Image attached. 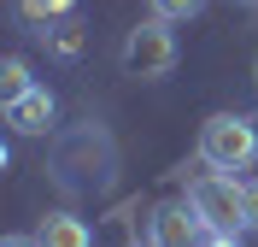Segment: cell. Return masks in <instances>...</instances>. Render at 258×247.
<instances>
[{
    "instance_id": "6",
    "label": "cell",
    "mask_w": 258,
    "mask_h": 247,
    "mask_svg": "<svg viewBox=\"0 0 258 247\" xmlns=\"http://www.w3.org/2000/svg\"><path fill=\"white\" fill-rule=\"evenodd\" d=\"M6 130L12 135H47L53 130V94L35 82L30 94H18V100H6Z\"/></svg>"
},
{
    "instance_id": "7",
    "label": "cell",
    "mask_w": 258,
    "mask_h": 247,
    "mask_svg": "<svg viewBox=\"0 0 258 247\" xmlns=\"http://www.w3.org/2000/svg\"><path fill=\"white\" fill-rule=\"evenodd\" d=\"M35 241L41 247H94V230H88L77 212H47L35 224Z\"/></svg>"
},
{
    "instance_id": "10",
    "label": "cell",
    "mask_w": 258,
    "mask_h": 247,
    "mask_svg": "<svg viewBox=\"0 0 258 247\" xmlns=\"http://www.w3.org/2000/svg\"><path fill=\"white\" fill-rule=\"evenodd\" d=\"M35 82H30V59H6V65H0V100H18V94H30Z\"/></svg>"
},
{
    "instance_id": "11",
    "label": "cell",
    "mask_w": 258,
    "mask_h": 247,
    "mask_svg": "<svg viewBox=\"0 0 258 247\" xmlns=\"http://www.w3.org/2000/svg\"><path fill=\"white\" fill-rule=\"evenodd\" d=\"M147 6H153V18H170L176 24V18H194L206 0H147Z\"/></svg>"
},
{
    "instance_id": "4",
    "label": "cell",
    "mask_w": 258,
    "mask_h": 247,
    "mask_svg": "<svg viewBox=\"0 0 258 247\" xmlns=\"http://www.w3.org/2000/svg\"><path fill=\"white\" fill-rule=\"evenodd\" d=\"M123 71L129 77H141V82H153V77H164V71L176 65V30H170V18H141L135 30L123 35Z\"/></svg>"
},
{
    "instance_id": "13",
    "label": "cell",
    "mask_w": 258,
    "mask_h": 247,
    "mask_svg": "<svg viewBox=\"0 0 258 247\" xmlns=\"http://www.w3.org/2000/svg\"><path fill=\"white\" fill-rule=\"evenodd\" d=\"M206 247H241V241H235V235H223V230H211V235H206Z\"/></svg>"
},
{
    "instance_id": "16",
    "label": "cell",
    "mask_w": 258,
    "mask_h": 247,
    "mask_svg": "<svg viewBox=\"0 0 258 247\" xmlns=\"http://www.w3.org/2000/svg\"><path fill=\"white\" fill-rule=\"evenodd\" d=\"M129 247H141V241H129Z\"/></svg>"
},
{
    "instance_id": "3",
    "label": "cell",
    "mask_w": 258,
    "mask_h": 247,
    "mask_svg": "<svg viewBox=\"0 0 258 247\" xmlns=\"http://www.w3.org/2000/svg\"><path fill=\"white\" fill-rule=\"evenodd\" d=\"M200 159L211 171H252L258 165V130L241 112H211L200 124Z\"/></svg>"
},
{
    "instance_id": "8",
    "label": "cell",
    "mask_w": 258,
    "mask_h": 247,
    "mask_svg": "<svg viewBox=\"0 0 258 247\" xmlns=\"http://www.w3.org/2000/svg\"><path fill=\"white\" fill-rule=\"evenodd\" d=\"M41 41H47L59 59H77V53H82V24H77V18H59V24L41 30Z\"/></svg>"
},
{
    "instance_id": "12",
    "label": "cell",
    "mask_w": 258,
    "mask_h": 247,
    "mask_svg": "<svg viewBox=\"0 0 258 247\" xmlns=\"http://www.w3.org/2000/svg\"><path fill=\"white\" fill-rule=\"evenodd\" d=\"M246 230H258V182H246Z\"/></svg>"
},
{
    "instance_id": "2",
    "label": "cell",
    "mask_w": 258,
    "mask_h": 247,
    "mask_svg": "<svg viewBox=\"0 0 258 247\" xmlns=\"http://www.w3.org/2000/svg\"><path fill=\"white\" fill-rule=\"evenodd\" d=\"M188 206L206 218V230H246V182H235V171H194L188 177Z\"/></svg>"
},
{
    "instance_id": "5",
    "label": "cell",
    "mask_w": 258,
    "mask_h": 247,
    "mask_svg": "<svg viewBox=\"0 0 258 247\" xmlns=\"http://www.w3.org/2000/svg\"><path fill=\"white\" fill-rule=\"evenodd\" d=\"M206 218L188 206V194L182 200H164V206H153V218H147V247H206Z\"/></svg>"
},
{
    "instance_id": "14",
    "label": "cell",
    "mask_w": 258,
    "mask_h": 247,
    "mask_svg": "<svg viewBox=\"0 0 258 247\" xmlns=\"http://www.w3.org/2000/svg\"><path fill=\"white\" fill-rule=\"evenodd\" d=\"M0 247H41V241H35V235H6Z\"/></svg>"
},
{
    "instance_id": "1",
    "label": "cell",
    "mask_w": 258,
    "mask_h": 247,
    "mask_svg": "<svg viewBox=\"0 0 258 247\" xmlns=\"http://www.w3.org/2000/svg\"><path fill=\"white\" fill-rule=\"evenodd\" d=\"M112 171H117V153H112V141H106L100 124L77 130L59 147V159H53V177H59L64 188H77V194H100V188L112 182Z\"/></svg>"
},
{
    "instance_id": "9",
    "label": "cell",
    "mask_w": 258,
    "mask_h": 247,
    "mask_svg": "<svg viewBox=\"0 0 258 247\" xmlns=\"http://www.w3.org/2000/svg\"><path fill=\"white\" fill-rule=\"evenodd\" d=\"M18 12H24V24L47 30V24H59V18L77 12V0H18Z\"/></svg>"
},
{
    "instance_id": "15",
    "label": "cell",
    "mask_w": 258,
    "mask_h": 247,
    "mask_svg": "<svg viewBox=\"0 0 258 247\" xmlns=\"http://www.w3.org/2000/svg\"><path fill=\"white\" fill-rule=\"evenodd\" d=\"M241 6H258V0H241Z\"/></svg>"
}]
</instances>
